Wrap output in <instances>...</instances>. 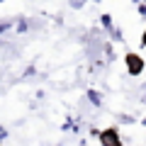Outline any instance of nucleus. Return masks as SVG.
<instances>
[{"instance_id":"f257e3e1","label":"nucleus","mask_w":146,"mask_h":146,"mask_svg":"<svg viewBox=\"0 0 146 146\" xmlns=\"http://www.w3.org/2000/svg\"><path fill=\"white\" fill-rule=\"evenodd\" d=\"M100 141H102L105 146H122L119 144V136H117L115 129H105L102 134H100Z\"/></svg>"},{"instance_id":"7ed1b4c3","label":"nucleus","mask_w":146,"mask_h":146,"mask_svg":"<svg viewBox=\"0 0 146 146\" xmlns=\"http://www.w3.org/2000/svg\"><path fill=\"white\" fill-rule=\"evenodd\" d=\"M144 46H146V34H144Z\"/></svg>"},{"instance_id":"f03ea898","label":"nucleus","mask_w":146,"mask_h":146,"mask_svg":"<svg viewBox=\"0 0 146 146\" xmlns=\"http://www.w3.org/2000/svg\"><path fill=\"white\" fill-rule=\"evenodd\" d=\"M127 66H129V73H141V68H144V61H141L139 56H134V54H127Z\"/></svg>"}]
</instances>
